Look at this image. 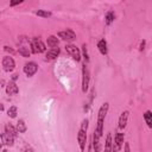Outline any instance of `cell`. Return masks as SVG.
Masks as SVG:
<instances>
[{
	"label": "cell",
	"mask_w": 152,
	"mask_h": 152,
	"mask_svg": "<svg viewBox=\"0 0 152 152\" xmlns=\"http://www.w3.org/2000/svg\"><path fill=\"white\" fill-rule=\"evenodd\" d=\"M99 139H100V135L94 132V135H93V145H94V150L95 151H100V142H99Z\"/></svg>",
	"instance_id": "obj_19"
},
{
	"label": "cell",
	"mask_w": 152,
	"mask_h": 152,
	"mask_svg": "<svg viewBox=\"0 0 152 152\" xmlns=\"http://www.w3.org/2000/svg\"><path fill=\"white\" fill-rule=\"evenodd\" d=\"M59 55V49L56 46V48H52L51 50H49L45 55V59L46 61H52L55 58H57V56Z\"/></svg>",
	"instance_id": "obj_13"
},
{
	"label": "cell",
	"mask_w": 152,
	"mask_h": 152,
	"mask_svg": "<svg viewBox=\"0 0 152 152\" xmlns=\"http://www.w3.org/2000/svg\"><path fill=\"white\" fill-rule=\"evenodd\" d=\"M4 48H5V50H6V51H10V52H13V50H12L11 48H8V46H4Z\"/></svg>",
	"instance_id": "obj_28"
},
{
	"label": "cell",
	"mask_w": 152,
	"mask_h": 152,
	"mask_svg": "<svg viewBox=\"0 0 152 152\" xmlns=\"http://www.w3.org/2000/svg\"><path fill=\"white\" fill-rule=\"evenodd\" d=\"M97 48L100 50V52L102 55H107V43L104 39H101L99 43H97Z\"/></svg>",
	"instance_id": "obj_16"
},
{
	"label": "cell",
	"mask_w": 152,
	"mask_h": 152,
	"mask_svg": "<svg viewBox=\"0 0 152 152\" xmlns=\"http://www.w3.org/2000/svg\"><path fill=\"white\" fill-rule=\"evenodd\" d=\"M65 51H66L76 62H80V61H81V52H80V50H78L75 45H72V44H66V45H65Z\"/></svg>",
	"instance_id": "obj_3"
},
{
	"label": "cell",
	"mask_w": 152,
	"mask_h": 152,
	"mask_svg": "<svg viewBox=\"0 0 152 152\" xmlns=\"http://www.w3.org/2000/svg\"><path fill=\"white\" fill-rule=\"evenodd\" d=\"M113 20H114V13L113 12H108L107 15H106V23H107V25L112 24Z\"/></svg>",
	"instance_id": "obj_24"
},
{
	"label": "cell",
	"mask_w": 152,
	"mask_h": 152,
	"mask_svg": "<svg viewBox=\"0 0 152 152\" xmlns=\"http://www.w3.org/2000/svg\"><path fill=\"white\" fill-rule=\"evenodd\" d=\"M14 66H15V63H14V59H13L12 57L5 56V57L2 58V68H4L5 71L10 72V71H12V70L14 69Z\"/></svg>",
	"instance_id": "obj_5"
},
{
	"label": "cell",
	"mask_w": 152,
	"mask_h": 152,
	"mask_svg": "<svg viewBox=\"0 0 152 152\" xmlns=\"http://www.w3.org/2000/svg\"><path fill=\"white\" fill-rule=\"evenodd\" d=\"M144 119H145V122L147 124V126L150 128H152V112L150 110H146L144 113Z\"/></svg>",
	"instance_id": "obj_17"
},
{
	"label": "cell",
	"mask_w": 152,
	"mask_h": 152,
	"mask_svg": "<svg viewBox=\"0 0 152 152\" xmlns=\"http://www.w3.org/2000/svg\"><path fill=\"white\" fill-rule=\"evenodd\" d=\"M88 84H89V69L84 63L82 66V91L83 93L88 90Z\"/></svg>",
	"instance_id": "obj_4"
},
{
	"label": "cell",
	"mask_w": 152,
	"mask_h": 152,
	"mask_svg": "<svg viewBox=\"0 0 152 152\" xmlns=\"http://www.w3.org/2000/svg\"><path fill=\"white\" fill-rule=\"evenodd\" d=\"M1 140H2V142H4L5 145H7V146H12V145H13L14 137H13L12 134H10L8 132L5 131V133L1 134Z\"/></svg>",
	"instance_id": "obj_12"
},
{
	"label": "cell",
	"mask_w": 152,
	"mask_h": 152,
	"mask_svg": "<svg viewBox=\"0 0 152 152\" xmlns=\"http://www.w3.org/2000/svg\"><path fill=\"white\" fill-rule=\"evenodd\" d=\"M5 131L6 132H8L10 134H12L14 138L18 135V133H19V131L17 129V127H14V126H12L11 124H6L5 125Z\"/></svg>",
	"instance_id": "obj_14"
},
{
	"label": "cell",
	"mask_w": 152,
	"mask_h": 152,
	"mask_svg": "<svg viewBox=\"0 0 152 152\" xmlns=\"http://www.w3.org/2000/svg\"><path fill=\"white\" fill-rule=\"evenodd\" d=\"M31 49L33 53H40L45 51V44L38 38H33L31 40Z\"/></svg>",
	"instance_id": "obj_2"
},
{
	"label": "cell",
	"mask_w": 152,
	"mask_h": 152,
	"mask_svg": "<svg viewBox=\"0 0 152 152\" xmlns=\"http://www.w3.org/2000/svg\"><path fill=\"white\" fill-rule=\"evenodd\" d=\"M87 128H88V120L86 119V120H83V121H82V124H81V129L87 131Z\"/></svg>",
	"instance_id": "obj_26"
},
{
	"label": "cell",
	"mask_w": 152,
	"mask_h": 152,
	"mask_svg": "<svg viewBox=\"0 0 152 152\" xmlns=\"http://www.w3.org/2000/svg\"><path fill=\"white\" fill-rule=\"evenodd\" d=\"M17 129L19 131V133H25V132H26L27 127H26V124H25V121H24L23 119H20V120L17 122Z\"/></svg>",
	"instance_id": "obj_18"
},
{
	"label": "cell",
	"mask_w": 152,
	"mask_h": 152,
	"mask_svg": "<svg viewBox=\"0 0 152 152\" xmlns=\"http://www.w3.org/2000/svg\"><path fill=\"white\" fill-rule=\"evenodd\" d=\"M58 37L62 38L63 40H66V42H71V40L76 39V34L70 28H66L65 31H59L58 32Z\"/></svg>",
	"instance_id": "obj_7"
},
{
	"label": "cell",
	"mask_w": 152,
	"mask_h": 152,
	"mask_svg": "<svg viewBox=\"0 0 152 152\" xmlns=\"http://www.w3.org/2000/svg\"><path fill=\"white\" fill-rule=\"evenodd\" d=\"M46 43H48L49 46H51V48H56V46H58V38H57L56 36H49Z\"/></svg>",
	"instance_id": "obj_15"
},
{
	"label": "cell",
	"mask_w": 152,
	"mask_h": 152,
	"mask_svg": "<svg viewBox=\"0 0 152 152\" xmlns=\"http://www.w3.org/2000/svg\"><path fill=\"white\" fill-rule=\"evenodd\" d=\"M125 151H129V146H128V144H126V146H125Z\"/></svg>",
	"instance_id": "obj_30"
},
{
	"label": "cell",
	"mask_w": 152,
	"mask_h": 152,
	"mask_svg": "<svg viewBox=\"0 0 152 152\" xmlns=\"http://www.w3.org/2000/svg\"><path fill=\"white\" fill-rule=\"evenodd\" d=\"M24 0H11L10 1V5L11 6H15V5H19V4H21Z\"/></svg>",
	"instance_id": "obj_27"
},
{
	"label": "cell",
	"mask_w": 152,
	"mask_h": 152,
	"mask_svg": "<svg viewBox=\"0 0 152 152\" xmlns=\"http://www.w3.org/2000/svg\"><path fill=\"white\" fill-rule=\"evenodd\" d=\"M36 14L38 17H43V18H50L51 17V12H48V11H44V10H38L36 12Z\"/></svg>",
	"instance_id": "obj_23"
},
{
	"label": "cell",
	"mask_w": 152,
	"mask_h": 152,
	"mask_svg": "<svg viewBox=\"0 0 152 152\" xmlns=\"http://www.w3.org/2000/svg\"><path fill=\"white\" fill-rule=\"evenodd\" d=\"M108 107L109 104L106 102L103 103L100 109H99V113H97V125H96V129L95 132L101 137L102 135V132H103V122H104V118H106V114L108 112Z\"/></svg>",
	"instance_id": "obj_1"
},
{
	"label": "cell",
	"mask_w": 152,
	"mask_h": 152,
	"mask_svg": "<svg viewBox=\"0 0 152 152\" xmlns=\"http://www.w3.org/2000/svg\"><path fill=\"white\" fill-rule=\"evenodd\" d=\"M37 70H38V65H37L34 62H28V63H26V64L24 65V72H25V75L28 76V77L33 76V75L37 72Z\"/></svg>",
	"instance_id": "obj_6"
},
{
	"label": "cell",
	"mask_w": 152,
	"mask_h": 152,
	"mask_svg": "<svg viewBox=\"0 0 152 152\" xmlns=\"http://www.w3.org/2000/svg\"><path fill=\"white\" fill-rule=\"evenodd\" d=\"M17 78H18V75H13V76H12V81H15Z\"/></svg>",
	"instance_id": "obj_29"
},
{
	"label": "cell",
	"mask_w": 152,
	"mask_h": 152,
	"mask_svg": "<svg viewBox=\"0 0 152 152\" xmlns=\"http://www.w3.org/2000/svg\"><path fill=\"white\" fill-rule=\"evenodd\" d=\"M114 144H115V146L113 147L114 151H119V150H121L122 144H124V134H122V133L116 132L115 138H114Z\"/></svg>",
	"instance_id": "obj_9"
},
{
	"label": "cell",
	"mask_w": 152,
	"mask_h": 152,
	"mask_svg": "<svg viewBox=\"0 0 152 152\" xmlns=\"http://www.w3.org/2000/svg\"><path fill=\"white\" fill-rule=\"evenodd\" d=\"M7 114H8L10 118H15L17 114H18V108L15 106H11L8 108V110H7Z\"/></svg>",
	"instance_id": "obj_21"
},
{
	"label": "cell",
	"mask_w": 152,
	"mask_h": 152,
	"mask_svg": "<svg viewBox=\"0 0 152 152\" xmlns=\"http://www.w3.org/2000/svg\"><path fill=\"white\" fill-rule=\"evenodd\" d=\"M82 52H83V56H84L86 62H88V61H89V57H88V51H87V46H86V44L82 45Z\"/></svg>",
	"instance_id": "obj_25"
},
{
	"label": "cell",
	"mask_w": 152,
	"mask_h": 152,
	"mask_svg": "<svg viewBox=\"0 0 152 152\" xmlns=\"http://www.w3.org/2000/svg\"><path fill=\"white\" fill-rule=\"evenodd\" d=\"M19 53L23 56V57H28L30 56V51H28V48H26L25 45H20L19 49H18Z\"/></svg>",
	"instance_id": "obj_20"
},
{
	"label": "cell",
	"mask_w": 152,
	"mask_h": 152,
	"mask_svg": "<svg viewBox=\"0 0 152 152\" xmlns=\"http://www.w3.org/2000/svg\"><path fill=\"white\" fill-rule=\"evenodd\" d=\"M18 91H19V89H18V86L15 84V82L14 81H10L8 84L6 86V93L8 95H17Z\"/></svg>",
	"instance_id": "obj_10"
},
{
	"label": "cell",
	"mask_w": 152,
	"mask_h": 152,
	"mask_svg": "<svg viewBox=\"0 0 152 152\" xmlns=\"http://www.w3.org/2000/svg\"><path fill=\"white\" fill-rule=\"evenodd\" d=\"M128 112L127 110H125V112H122L121 113V115H120V118H119V129H124L125 127H126V125H127V120H128Z\"/></svg>",
	"instance_id": "obj_11"
},
{
	"label": "cell",
	"mask_w": 152,
	"mask_h": 152,
	"mask_svg": "<svg viewBox=\"0 0 152 152\" xmlns=\"http://www.w3.org/2000/svg\"><path fill=\"white\" fill-rule=\"evenodd\" d=\"M104 150H106V151H110V150H112V134H110V133H108V134H107Z\"/></svg>",
	"instance_id": "obj_22"
},
{
	"label": "cell",
	"mask_w": 152,
	"mask_h": 152,
	"mask_svg": "<svg viewBox=\"0 0 152 152\" xmlns=\"http://www.w3.org/2000/svg\"><path fill=\"white\" fill-rule=\"evenodd\" d=\"M77 141H78V145H80L81 151H83L84 147H86V142H87V131L80 128L78 134H77Z\"/></svg>",
	"instance_id": "obj_8"
}]
</instances>
